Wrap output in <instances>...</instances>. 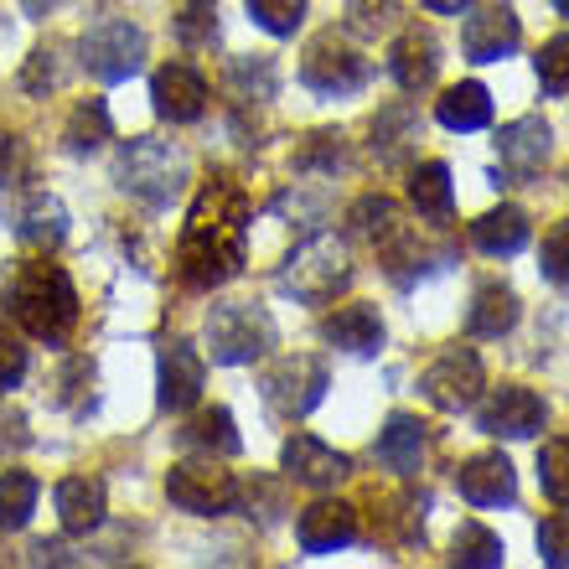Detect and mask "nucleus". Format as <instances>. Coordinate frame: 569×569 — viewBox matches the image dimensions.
<instances>
[{
  "instance_id": "obj_1",
  "label": "nucleus",
  "mask_w": 569,
  "mask_h": 569,
  "mask_svg": "<svg viewBox=\"0 0 569 569\" xmlns=\"http://www.w3.org/2000/svg\"><path fill=\"white\" fill-rule=\"evenodd\" d=\"M249 254V192L233 177L202 181L177 243V280L187 290H218Z\"/></svg>"
},
{
  "instance_id": "obj_2",
  "label": "nucleus",
  "mask_w": 569,
  "mask_h": 569,
  "mask_svg": "<svg viewBox=\"0 0 569 569\" xmlns=\"http://www.w3.org/2000/svg\"><path fill=\"white\" fill-rule=\"evenodd\" d=\"M6 316L37 342H62L78 321V290L68 280V270L52 264V259L21 264L11 290H6Z\"/></svg>"
},
{
  "instance_id": "obj_3",
  "label": "nucleus",
  "mask_w": 569,
  "mask_h": 569,
  "mask_svg": "<svg viewBox=\"0 0 569 569\" xmlns=\"http://www.w3.org/2000/svg\"><path fill=\"white\" fill-rule=\"evenodd\" d=\"M187 177H192L187 156H181L177 146H166V140L146 136V140H130V146L120 150V187L136 192L140 202H150V208H166L171 197H181Z\"/></svg>"
},
{
  "instance_id": "obj_4",
  "label": "nucleus",
  "mask_w": 569,
  "mask_h": 569,
  "mask_svg": "<svg viewBox=\"0 0 569 569\" xmlns=\"http://www.w3.org/2000/svg\"><path fill=\"white\" fill-rule=\"evenodd\" d=\"M270 347H274V321H270L264 306H254V300H228V306H212V316H208V352H212V362L239 368V362L264 358Z\"/></svg>"
},
{
  "instance_id": "obj_5",
  "label": "nucleus",
  "mask_w": 569,
  "mask_h": 569,
  "mask_svg": "<svg viewBox=\"0 0 569 569\" xmlns=\"http://www.w3.org/2000/svg\"><path fill=\"white\" fill-rule=\"evenodd\" d=\"M347 280H352V259L347 243H337L331 233L306 239L280 270V290H290L296 300H331L337 290H347Z\"/></svg>"
},
{
  "instance_id": "obj_6",
  "label": "nucleus",
  "mask_w": 569,
  "mask_h": 569,
  "mask_svg": "<svg viewBox=\"0 0 569 569\" xmlns=\"http://www.w3.org/2000/svg\"><path fill=\"white\" fill-rule=\"evenodd\" d=\"M259 389H264V405H270L280 420H306V415L327 399L331 373L316 352H290V358H280V362L264 368Z\"/></svg>"
},
{
  "instance_id": "obj_7",
  "label": "nucleus",
  "mask_w": 569,
  "mask_h": 569,
  "mask_svg": "<svg viewBox=\"0 0 569 569\" xmlns=\"http://www.w3.org/2000/svg\"><path fill=\"white\" fill-rule=\"evenodd\" d=\"M166 497L171 508L192 512V518H223L239 508V481L212 461H181L166 471Z\"/></svg>"
},
{
  "instance_id": "obj_8",
  "label": "nucleus",
  "mask_w": 569,
  "mask_h": 569,
  "mask_svg": "<svg viewBox=\"0 0 569 569\" xmlns=\"http://www.w3.org/2000/svg\"><path fill=\"white\" fill-rule=\"evenodd\" d=\"M300 83L316 93H327V99H347V93H358L362 83H368V58L352 52L337 31H321V37L306 47V58H300Z\"/></svg>"
},
{
  "instance_id": "obj_9",
  "label": "nucleus",
  "mask_w": 569,
  "mask_h": 569,
  "mask_svg": "<svg viewBox=\"0 0 569 569\" xmlns=\"http://www.w3.org/2000/svg\"><path fill=\"white\" fill-rule=\"evenodd\" d=\"M140 62H146V31H140L136 21H99V27L83 37V68H89L99 83L136 78Z\"/></svg>"
},
{
  "instance_id": "obj_10",
  "label": "nucleus",
  "mask_w": 569,
  "mask_h": 569,
  "mask_svg": "<svg viewBox=\"0 0 569 569\" xmlns=\"http://www.w3.org/2000/svg\"><path fill=\"white\" fill-rule=\"evenodd\" d=\"M481 383H487V373H481V358L471 352V347H461V342L446 347V352H440V358L425 368V378H420L425 399H430L435 409H446V415H461V409L477 405Z\"/></svg>"
},
{
  "instance_id": "obj_11",
  "label": "nucleus",
  "mask_w": 569,
  "mask_h": 569,
  "mask_svg": "<svg viewBox=\"0 0 569 569\" xmlns=\"http://www.w3.org/2000/svg\"><path fill=\"white\" fill-rule=\"evenodd\" d=\"M481 430L497 435V440H533V435L543 430V420H549V409H543V399L533 389H523V383H502V389L487 393V405H481Z\"/></svg>"
},
{
  "instance_id": "obj_12",
  "label": "nucleus",
  "mask_w": 569,
  "mask_h": 569,
  "mask_svg": "<svg viewBox=\"0 0 569 569\" xmlns=\"http://www.w3.org/2000/svg\"><path fill=\"white\" fill-rule=\"evenodd\" d=\"M280 466H284V477L300 481V487H311V492H327V487H337V481L352 471V461H347L342 450H331L327 440H316V435H290L280 450Z\"/></svg>"
},
{
  "instance_id": "obj_13",
  "label": "nucleus",
  "mask_w": 569,
  "mask_h": 569,
  "mask_svg": "<svg viewBox=\"0 0 569 569\" xmlns=\"http://www.w3.org/2000/svg\"><path fill=\"white\" fill-rule=\"evenodd\" d=\"M456 492L477 508H502L518 497V477H512V461L502 450H481V456H466L456 466Z\"/></svg>"
},
{
  "instance_id": "obj_14",
  "label": "nucleus",
  "mask_w": 569,
  "mask_h": 569,
  "mask_svg": "<svg viewBox=\"0 0 569 569\" xmlns=\"http://www.w3.org/2000/svg\"><path fill=\"white\" fill-rule=\"evenodd\" d=\"M150 99H156V114L171 124H192L202 120V109H208V83L197 68L187 62H166L161 73L150 78Z\"/></svg>"
},
{
  "instance_id": "obj_15",
  "label": "nucleus",
  "mask_w": 569,
  "mask_h": 569,
  "mask_svg": "<svg viewBox=\"0 0 569 569\" xmlns=\"http://www.w3.org/2000/svg\"><path fill=\"white\" fill-rule=\"evenodd\" d=\"M497 156L508 166V177H523V181L539 177L543 166H549V156H555V130L539 114H523V120H512L497 136Z\"/></svg>"
},
{
  "instance_id": "obj_16",
  "label": "nucleus",
  "mask_w": 569,
  "mask_h": 569,
  "mask_svg": "<svg viewBox=\"0 0 569 569\" xmlns=\"http://www.w3.org/2000/svg\"><path fill=\"white\" fill-rule=\"evenodd\" d=\"M202 383H208V368H202V352L192 342H166L161 347V409L181 415L202 399Z\"/></svg>"
},
{
  "instance_id": "obj_17",
  "label": "nucleus",
  "mask_w": 569,
  "mask_h": 569,
  "mask_svg": "<svg viewBox=\"0 0 569 569\" xmlns=\"http://www.w3.org/2000/svg\"><path fill=\"white\" fill-rule=\"evenodd\" d=\"M389 73L405 93L430 89L435 78H440V42H435V31H425V27L399 31V42L389 47Z\"/></svg>"
},
{
  "instance_id": "obj_18",
  "label": "nucleus",
  "mask_w": 569,
  "mask_h": 569,
  "mask_svg": "<svg viewBox=\"0 0 569 569\" xmlns=\"http://www.w3.org/2000/svg\"><path fill=\"white\" fill-rule=\"evenodd\" d=\"M518 42H523V27H518V16H512L508 6H487V11H477L461 31V47L471 62H502L518 52Z\"/></svg>"
},
{
  "instance_id": "obj_19",
  "label": "nucleus",
  "mask_w": 569,
  "mask_h": 569,
  "mask_svg": "<svg viewBox=\"0 0 569 569\" xmlns=\"http://www.w3.org/2000/svg\"><path fill=\"white\" fill-rule=\"evenodd\" d=\"M296 539L306 555H337V549H347L358 539V508H347V502H311L300 512Z\"/></svg>"
},
{
  "instance_id": "obj_20",
  "label": "nucleus",
  "mask_w": 569,
  "mask_h": 569,
  "mask_svg": "<svg viewBox=\"0 0 569 569\" xmlns=\"http://www.w3.org/2000/svg\"><path fill=\"white\" fill-rule=\"evenodd\" d=\"M321 337L342 352H358V358H373L383 347V316L368 306V300H352V306H337V311L321 321Z\"/></svg>"
},
{
  "instance_id": "obj_21",
  "label": "nucleus",
  "mask_w": 569,
  "mask_h": 569,
  "mask_svg": "<svg viewBox=\"0 0 569 569\" xmlns=\"http://www.w3.org/2000/svg\"><path fill=\"white\" fill-rule=\"evenodd\" d=\"M52 497H58V523L68 539H83L104 523V481L99 477H62Z\"/></svg>"
},
{
  "instance_id": "obj_22",
  "label": "nucleus",
  "mask_w": 569,
  "mask_h": 569,
  "mask_svg": "<svg viewBox=\"0 0 569 569\" xmlns=\"http://www.w3.org/2000/svg\"><path fill=\"white\" fill-rule=\"evenodd\" d=\"M347 223H352V233H358L362 243H373L378 254H383L389 243H399V239L409 233L405 208H399L393 197H383V192L358 197V202H352V212H347Z\"/></svg>"
},
{
  "instance_id": "obj_23",
  "label": "nucleus",
  "mask_w": 569,
  "mask_h": 569,
  "mask_svg": "<svg viewBox=\"0 0 569 569\" xmlns=\"http://www.w3.org/2000/svg\"><path fill=\"white\" fill-rule=\"evenodd\" d=\"M425 446H430V425L415 420V415H393L378 435V461L399 471V477H415L425 461Z\"/></svg>"
},
{
  "instance_id": "obj_24",
  "label": "nucleus",
  "mask_w": 569,
  "mask_h": 569,
  "mask_svg": "<svg viewBox=\"0 0 569 569\" xmlns=\"http://www.w3.org/2000/svg\"><path fill=\"white\" fill-rule=\"evenodd\" d=\"M528 233H533V223H528V212L523 208H512V202H502V208L492 212H481L477 223H471V243H477L481 254H518L528 243Z\"/></svg>"
},
{
  "instance_id": "obj_25",
  "label": "nucleus",
  "mask_w": 569,
  "mask_h": 569,
  "mask_svg": "<svg viewBox=\"0 0 569 569\" xmlns=\"http://www.w3.org/2000/svg\"><path fill=\"white\" fill-rule=\"evenodd\" d=\"M435 120L446 124V130H481V124H492V93L487 83H456L435 99Z\"/></svg>"
},
{
  "instance_id": "obj_26",
  "label": "nucleus",
  "mask_w": 569,
  "mask_h": 569,
  "mask_svg": "<svg viewBox=\"0 0 569 569\" xmlns=\"http://www.w3.org/2000/svg\"><path fill=\"white\" fill-rule=\"evenodd\" d=\"M518 327V296L508 284H481L471 296V311H466V331L471 337H508Z\"/></svg>"
},
{
  "instance_id": "obj_27",
  "label": "nucleus",
  "mask_w": 569,
  "mask_h": 569,
  "mask_svg": "<svg viewBox=\"0 0 569 569\" xmlns=\"http://www.w3.org/2000/svg\"><path fill=\"white\" fill-rule=\"evenodd\" d=\"M181 446L208 450V456H239L243 440H239V430H233V415H228L223 405H212V409H202L187 430H181Z\"/></svg>"
},
{
  "instance_id": "obj_28",
  "label": "nucleus",
  "mask_w": 569,
  "mask_h": 569,
  "mask_svg": "<svg viewBox=\"0 0 569 569\" xmlns=\"http://www.w3.org/2000/svg\"><path fill=\"white\" fill-rule=\"evenodd\" d=\"M21 239L31 243V249H42V254H52L62 239H68V212H62L58 197L37 192L27 202V212H21Z\"/></svg>"
},
{
  "instance_id": "obj_29",
  "label": "nucleus",
  "mask_w": 569,
  "mask_h": 569,
  "mask_svg": "<svg viewBox=\"0 0 569 569\" xmlns=\"http://www.w3.org/2000/svg\"><path fill=\"white\" fill-rule=\"evenodd\" d=\"M409 202L420 218H446L456 192H450V166L446 161H425L409 171Z\"/></svg>"
},
{
  "instance_id": "obj_30",
  "label": "nucleus",
  "mask_w": 569,
  "mask_h": 569,
  "mask_svg": "<svg viewBox=\"0 0 569 569\" xmlns=\"http://www.w3.org/2000/svg\"><path fill=\"white\" fill-rule=\"evenodd\" d=\"M37 497H42V487L31 471H0V528L21 533L37 512Z\"/></svg>"
},
{
  "instance_id": "obj_31",
  "label": "nucleus",
  "mask_w": 569,
  "mask_h": 569,
  "mask_svg": "<svg viewBox=\"0 0 569 569\" xmlns=\"http://www.w3.org/2000/svg\"><path fill=\"white\" fill-rule=\"evenodd\" d=\"M409 140H420V114H415L409 104L378 109V120H373V150L378 156H383V161H405Z\"/></svg>"
},
{
  "instance_id": "obj_32",
  "label": "nucleus",
  "mask_w": 569,
  "mask_h": 569,
  "mask_svg": "<svg viewBox=\"0 0 569 569\" xmlns=\"http://www.w3.org/2000/svg\"><path fill=\"white\" fill-rule=\"evenodd\" d=\"M508 559L502 539H497L492 528L481 523H461L456 528V539H450V565H466V569H497Z\"/></svg>"
},
{
  "instance_id": "obj_33",
  "label": "nucleus",
  "mask_w": 569,
  "mask_h": 569,
  "mask_svg": "<svg viewBox=\"0 0 569 569\" xmlns=\"http://www.w3.org/2000/svg\"><path fill=\"white\" fill-rule=\"evenodd\" d=\"M62 140H68V150H73V156H89V150H99L109 140V109L99 104V99H83V104H73Z\"/></svg>"
},
{
  "instance_id": "obj_34",
  "label": "nucleus",
  "mask_w": 569,
  "mask_h": 569,
  "mask_svg": "<svg viewBox=\"0 0 569 569\" xmlns=\"http://www.w3.org/2000/svg\"><path fill=\"white\" fill-rule=\"evenodd\" d=\"M539 487L549 502L569 508V435H555L539 446Z\"/></svg>"
},
{
  "instance_id": "obj_35",
  "label": "nucleus",
  "mask_w": 569,
  "mask_h": 569,
  "mask_svg": "<svg viewBox=\"0 0 569 569\" xmlns=\"http://www.w3.org/2000/svg\"><path fill=\"white\" fill-rule=\"evenodd\" d=\"M228 78H233L239 99H254V104H264L274 93V62L270 58H233Z\"/></svg>"
},
{
  "instance_id": "obj_36",
  "label": "nucleus",
  "mask_w": 569,
  "mask_h": 569,
  "mask_svg": "<svg viewBox=\"0 0 569 569\" xmlns=\"http://www.w3.org/2000/svg\"><path fill=\"white\" fill-rule=\"evenodd\" d=\"M249 16L270 37H296L300 21H306V0H249Z\"/></svg>"
},
{
  "instance_id": "obj_37",
  "label": "nucleus",
  "mask_w": 569,
  "mask_h": 569,
  "mask_svg": "<svg viewBox=\"0 0 569 569\" xmlns=\"http://www.w3.org/2000/svg\"><path fill=\"white\" fill-rule=\"evenodd\" d=\"M399 0H352L347 6V27L358 31V37H383V31L399 21Z\"/></svg>"
},
{
  "instance_id": "obj_38",
  "label": "nucleus",
  "mask_w": 569,
  "mask_h": 569,
  "mask_svg": "<svg viewBox=\"0 0 569 569\" xmlns=\"http://www.w3.org/2000/svg\"><path fill=\"white\" fill-rule=\"evenodd\" d=\"M539 83L543 93H569V31H559V37H549V42L539 47Z\"/></svg>"
},
{
  "instance_id": "obj_39",
  "label": "nucleus",
  "mask_w": 569,
  "mask_h": 569,
  "mask_svg": "<svg viewBox=\"0 0 569 569\" xmlns=\"http://www.w3.org/2000/svg\"><path fill=\"white\" fill-rule=\"evenodd\" d=\"M539 270L549 274L555 284H569V218L555 223L543 233V249H539Z\"/></svg>"
},
{
  "instance_id": "obj_40",
  "label": "nucleus",
  "mask_w": 569,
  "mask_h": 569,
  "mask_svg": "<svg viewBox=\"0 0 569 569\" xmlns=\"http://www.w3.org/2000/svg\"><path fill=\"white\" fill-rule=\"evenodd\" d=\"M539 555L549 569H569V512H555V518H543L539 528Z\"/></svg>"
},
{
  "instance_id": "obj_41",
  "label": "nucleus",
  "mask_w": 569,
  "mask_h": 569,
  "mask_svg": "<svg viewBox=\"0 0 569 569\" xmlns=\"http://www.w3.org/2000/svg\"><path fill=\"white\" fill-rule=\"evenodd\" d=\"M177 37L187 47H202L218 37V16H212V0H197V6H187V11L177 16Z\"/></svg>"
},
{
  "instance_id": "obj_42",
  "label": "nucleus",
  "mask_w": 569,
  "mask_h": 569,
  "mask_svg": "<svg viewBox=\"0 0 569 569\" xmlns=\"http://www.w3.org/2000/svg\"><path fill=\"white\" fill-rule=\"evenodd\" d=\"M27 378V347L16 337H0V389H16Z\"/></svg>"
},
{
  "instance_id": "obj_43",
  "label": "nucleus",
  "mask_w": 569,
  "mask_h": 569,
  "mask_svg": "<svg viewBox=\"0 0 569 569\" xmlns=\"http://www.w3.org/2000/svg\"><path fill=\"white\" fill-rule=\"evenodd\" d=\"M21 83H27L31 93H47L52 89V83H58V62H52V52H31V68H27V78H21Z\"/></svg>"
},
{
  "instance_id": "obj_44",
  "label": "nucleus",
  "mask_w": 569,
  "mask_h": 569,
  "mask_svg": "<svg viewBox=\"0 0 569 569\" xmlns=\"http://www.w3.org/2000/svg\"><path fill=\"white\" fill-rule=\"evenodd\" d=\"M16 171H21V140L0 136V187H11Z\"/></svg>"
},
{
  "instance_id": "obj_45",
  "label": "nucleus",
  "mask_w": 569,
  "mask_h": 569,
  "mask_svg": "<svg viewBox=\"0 0 569 569\" xmlns=\"http://www.w3.org/2000/svg\"><path fill=\"white\" fill-rule=\"evenodd\" d=\"M425 6H430L435 16H456V11H466L471 0H425Z\"/></svg>"
},
{
  "instance_id": "obj_46",
  "label": "nucleus",
  "mask_w": 569,
  "mask_h": 569,
  "mask_svg": "<svg viewBox=\"0 0 569 569\" xmlns=\"http://www.w3.org/2000/svg\"><path fill=\"white\" fill-rule=\"evenodd\" d=\"M21 6H27V16H52L62 0H21Z\"/></svg>"
},
{
  "instance_id": "obj_47",
  "label": "nucleus",
  "mask_w": 569,
  "mask_h": 569,
  "mask_svg": "<svg viewBox=\"0 0 569 569\" xmlns=\"http://www.w3.org/2000/svg\"><path fill=\"white\" fill-rule=\"evenodd\" d=\"M555 6H559V16H569V0H555Z\"/></svg>"
}]
</instances>
